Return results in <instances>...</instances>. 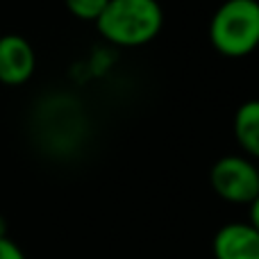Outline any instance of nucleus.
<instances>
[{"label":"nucleus","mask_w":259,"mask_h":259,"mask_svg":"<svg viewBox=\"0 0 259 259\" xmlns=\"http://www.w3.org/2000/svg\"><path fill=\"white\" fill-rule=\"evenodd\" d=\"M100 36L118 48H139L164 27V9L157 0H109L96 18Z\"/></svg>","instance_id":"1"},{"label":"nucleus","mask_w":259,"mask_h":259,"mask_svg":"<svg viewBox=\"0 0 259 259\" xmlns=\"http://www.w3.org/2000/svg\"><path fill=\"white\" fill-rule=\"evenodd\" d=\"M248 223H250L252 228L259 232V196L250 202V221H248Z\"/></svg>","instance_id":"9"},{"label":"nucleus","mask_w":259,"mask_h":259,"mask_svg":"<svg viewBox=\"0 0 259 259\" xmlns=\"http://www.w3.org/2000/svg\"><path fill=\"white\" fill-rule=\"evenodd\" d=\"M209 184L225 202L250 205L259 196L257 164L246 155H225L211 166Z\"/></svg>","instance_id":"3"},{"label":"nucleus","mask_w":259,"mask_h":259,"mask_svg":"<svg viewBox=\"0 0 259 259\" xmlns=\"http://www.w3.org/2000/svg\"><path fill=\"white\" fill-rule=\"evenodd\" d=\"M36 55L32 44L21 34L0 36V82L21 87L34 75Z\"/></svg>","instance_id":"4"},{"label":"nucleus","mask_w":259,"mask_h":259,"mask_svg":"<svg viewBox=\"0 0 259 259\" xmlns=\"http://www.w3.org/2000/svg\"><path fill=\"white\" fill-rule=\"evenodd\" d=\"M211 248L216 259H259V232L250 223L234 221L216 232Z\"/></svg>","instance_id":"5"},{"label":"nucleus","mask_w":259,"mask_h":259,"mask_svg":"<svg viewBox=\"0 0 259 259\" xmlns=\"http://www.w3.org/2000/svg\"><path fill=\"white\" fill-rule=\"evenodd\" d=\"M209 41L228 59L255 53L259 48V0H225L209 21Z\"/></svg>","instance_id":"2"},{"label":"nucleus","mask_w":259,"mask_h":259,"mask_svg":"<svg viewBox=\"0 0 259 259\" xmlns=\"http://www.w3.org/2000/svg\"><path fill=\"white\" fill-rule=\"evenodd\" d=\"M0 259H27L18 243H14L9 237H0Z\"/></svg>","instance_id":"8"},{"label":"nucleus","mask_w":259,"mask_h":259,"mask_svg":"<svg viewBox=\"0 0 259 259\" xmlns=\"http://www.w3.org/2000/svg\"><path fill=\"white\" fill-rule=\"evenodd\" d=\"M234 139L250 159H259V100H246L234 114Z\"/></svg>","instance_id":"6"},{"label":"nucleus","mask_w":259,"mask_h":259,"mask_svg":"<svg viewBox=\"0 0 259 259\" xmlns=\"http://www.w3.org/2000/svg\"><path fill=\"white\" fill-rule=\"evenodd\" d=\"M257 175H259V164H257Z\"/></svg>","instance_id":"11"},{"label":"nucleus","mask_w":259,"mask_h":259,"mask_svg":"<svg viewBox=\"0 0 259 259\" xmlns=\"http://www.w3.org/2000/svg\"><path fill=\"white\" fill-rule=\"evenodd\" d=\"M107 3L109 0H64L71 16H75L77 21H89V23H96V18L103 14Z\"/></svg>","instance_id":"7"},{"label":"nucleus","mask_w":259,"mask_h":259,"mask_svg":"<svg viewBox=\"0 0 259 259\" xmlns=\"http://www.w3.org/2000/svg\"><path fill=\"white\" fill-rule=\"evenodd\" d=\"M0 237H7V221H5V216H0Z\"/></svg>","instance_id":"10"}]
</instances>
